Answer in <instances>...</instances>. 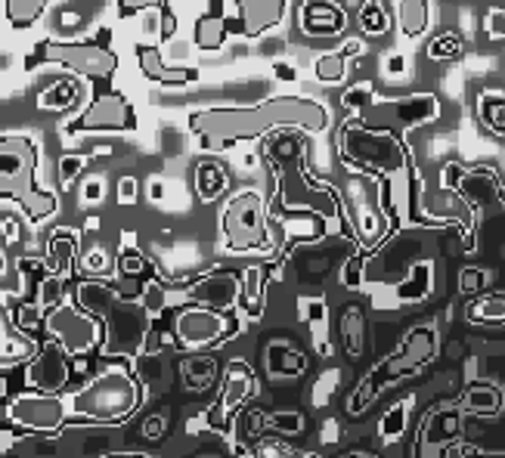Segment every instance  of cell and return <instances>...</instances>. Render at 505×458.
<instances>
[{
  "label": "cell",
  "mask_w": 505,
  "mask_h": 458,
  "mask_svg": "<svg viewBox=\"0 0 505 458\" xmlns=\"http://www.w3.org/2000/svg\"><path fill=\"white\" fill-rule=\"evenodd\" d=\"M69 351L60 341L50 338L44 347L38 351L32 362H28V384L34 390H44V394H60L69 384Z\"/></svg>",
  "instance_id": "15"
},
{
  "label": "cell",
  "mask_w": 505,
  "mask_h": 458,
  "mask_svg": "<svg viewBox=\"0 0 505 458\" xmlns=\"http://www.w3.org/2000/svg\"><path fill=\"white\" fill-rule=\"evenodd\" d=\"M6 416H10V421H16V425H23L25 431L53 434L66 425L69 399H62L60 394H44V390L19 394L6 406Z\"/></svg>",
  "instance_id": "12"
},
{
  "label": "cell",
  "mask_w": 505,
  "mask_h": 458,
  "mask_svg": "<svg viewBox=\"0 0 505 458\" xmlns=\"http://www.w3.org/2000/svg\"><path fill=\"white\" fill-rule=\"evenodd\" d=\"M44 329L53 341H60L71 356L90 353L99 341H106V325L99 316H93L90 310H84L81 304L62 301L60 307H53L44 316Z\"/></svg>",
  "instance_id": "9"
},
{
  "label": "cell",
  "mask_w": 505,
  "mask_h": 458,
  "mask_svg": "<svg viewBox=\"0 0 505 458\" xmlns=\"http://www.w3.org/2000/svg\"><path fill=\"white\" fill-rule=\"evenodd\" d=\"M338 152L351 171L372 173V177H391L413 167L409 146L394 130L363 125L360 115H351L338 130Z\"/></svg>",
  "instance_id": "3"
},
{
  "label": "cell",
  "mask_w": 505,
  "mask_h": 458,
  "mask_svg": "<svg viewBox=\"0 0 505 458\" xmlns=\"http://www.w3.org/2000/svg\"><path fill=\"white\" fill-rule=\"evenodd\" d=\"M360 53V41H348L341 50H332V53H323L320 60L313 62V75L320 78L323 84H341L348 78V60Z\"/></svg>",
  "instance_id": "22"
},
{
  "label": "cell",
  "mask_w": 505,
  "mask_h": 458,
  "mask_svg": "<svg viewBox=\"0 0 505 458\" xmlns=\"http://www.w3.org/2000/svg\"><path fill=\"white\" fill-rule=\"evenodd\" d=\"M348 16L335 0H304L301 4V28L310 38H335L344 32Z\"/></svg>",
  "instance_id": "18"
},
{
  "label": "cell",
  "mask_w": 505,
  "mask_h": 458,
  "mask_svg": "<svg viewBox=\"0 0 505 458\" xmlns=\"http://www.w3.org/2000/svg\"><path fill=\"white\" fill-rule=\"evenodd\" d=\"M75 301L106 325V347L109 356H131L143 353L153 334V313L143 301H131L118 288L106 285L99 279H84L75 285Z\"/></svg>",
  "instance_id": "2"
},
{
  "label": "cell",
  "mask_w": 505,
  "mask_h": 458,
  "mask_svg": "<svg viewBox=\"0 0 505 458\" xmlns=\"http://www.w3.org/2000/svg\"><path fill=\"white\" fill-rule=\"evenodd\" d=\"M468 319L483 325H505V292L483 294L478 301L468 304Z\"/></svg>",
  "instance_id": "30"
},
{
  "label": "cell",
  "mask_w": 505,
  "mask_h": 458,
  "mask_svg": "<svg viewBox=\"0 0 505 458\" xmlns=\"http://www.w3.org/2000/svg\"><path fill=\"white\" fill-rule=\"evenodd\" d=\"M478 118L487 130L496 136H505V93L500 90H483L478 97Z\"/></svg>",
  "instance_id": "29"
},
{
  "label": "cell",
  "mask_w": 505,
  "mask_h": 458,
  "mask_svg": "<svg viewBox=\"0 0 505 458\" xmlns=\"http://www.w3.org/2000/svg\"><path fill=\"white\" fill-rule=\"evenodd\" d=\"M44 266H47V273L62 276V279H66L69 273H75V266H78V236L75 232H69V229L50 232L47 251H44Z\"/></svg>",
  "instance_id": "20"
},
{
  "label": "cell",
  "mask_w": 505,
  "mask_h": 458,
  "mask_svg": "<svg viewBox=\"0 0 505 458\" xmlns=\"http://www.w3.org/2000/svg\"><path fill=\"white\" fill-rule=\"evenodd\" d=\"M320 440L326 443V446H335V443L341 440V427H338V421H326V425H323Z\"/></svg>",
  "instance_id": "57"
},
{
  "label": "cell",
  "mask_w": 505,
  "mask_h": 458,
  "mask_svg": "<svg viewBox=\"0 0 505 458\" xmlns=\"http://www.w3.org/2000/svg\"><path fill=\"white\" fill-rule=\"evenodd\" d=\"M140 301L146 304V310L153 313V316H158V313L164 310V304H168V292H164V285L158 279H149L146 285H143Z\"/></svg>",
  "instance_id": "45"
},
{
  "label": "cell",
  "mask_w": 505,
  "mask_h": 458,
  "mask_svg": "<svg viewBox=\"0 0 505 458\" xmlns=\"http://www.w3.org/2000/svg\"><path fill=\"white\" fill-rule=\"evenodd\" d=\"M158 10H162V28H158V34H162V41H171L174 38V32H177V19L168 6H158Z\"/></svg>",
  "instance_id": "55"
},
{
  "label": "cell",
  "mask_w": 505,
  "mask_h": 458,
  "mask_svg": "<svg viewBox=\"0 0 505 458\" xmlns=\"http://www.w3.org/2000/svg\"><path fill=\"white\" fill-rule=\"evenodd\" d=\"M270 425L279 427V431H285V434H295V431H301V427H304V421H301L298 412H279V416L270 418Z\"/></svg>",
  "instance_id": "51"
},
{
  "label": "cell",
  "mask_w": 505,
  "mask_h": 458,
  "mask_svg": "<svg viewBox=\"0 0 505 458\" xmlns=\"http://www.w3.org/2000/svg\"><path fill=\"white\" fill-rule=\"evenodd\" d=\"M437 115H440V106H437L435 93H418V97H409L397 103V118H400L403 125H425V121H435Z\"/></svg>",
  "instance_id": "27"
},
{
  "label": "cell",
  "mask_w": 505,
  "mask_h": 458,
  "mask_svg": "<svg viewBox=\"0 0 505 458\" xmlns=\"http://www.w3.org/2000/svg\"><path fill=\"white\" fill-rule=\"evenodd\" d=\"M483 28H487V34L493 41H505V10H502V6H493V10L487 13Z\"/></svg>",
  "instance_id": "48"
},
{
  "label": "cell",
  "mask_w": 505,
  "mask_h": 458,
  "mask_svg": "<svg viewBox=\"0 0 505 458\" xmlns=\"http://www.w3.org/2000/svg\"><path fill=\"white\" fill-rule=\"evenodd\" d=\"M103 195H106L103 180H88V183L81 186V201H84V205H97V201H103Z\"/></svg>",
  "instance_id": "52"
},
{
  "label": "cell",
  "mask_w": 505,
  "mask_h": 458,
  "mask_svg": "<svg viewBox=\"0 0 505 458\" xmlns=\"http://www.w3.org/2000/svg\"><path fill=\"white\" fill-rule=\"evenodd\" d=\"M267 369H270V375H283V378H292V375H301L307 369V356H301L298 351H292L288 344H270V351H267Z\"/></svg>",
  "instance_id": "28"
},
{
  "label": "cell",
  "mask_w": 505,
  "mask_h": 458,
  "mask_svg": "<svg viewBox=\"0 0 505 458\" xmlns=\"http://www.w3.org/2000/svg\"><path fill=\"white\" fill-rule=\"evenodd\" d=\"M483 285H487V273H483V270L465 266V270L459 273V292L462 294H478Z\"/></svg>",
  "instance_id": "47"
},
{
  "label": "cell",
  "mask_w": 505,
  "mask_h": 458,
  "mask_svg": "<svg viewBox=\"0 0 505 458\" xmlns=\"http://www.w3.org/2000/svg\"><path fill=\"white\" fill-rule=\"evenodd\" d=\"M413 406H416V397H407L403 403H397L394 409L381 418V437H385V443H394V440L403 437V431H407V425H409V412H413Z\"/></svg>",
  "instance_id": "36"
},
{
  "label": "cell",
  "mask_w": 505,
  "mask_h": 458,
  "mask_svg": "<svg viewBox=\"0 0 505 458\" xmlns=\"http://www.w3.org/2000/svg\"><path fill=\"white\" fill-rule=\"evenodd\" d=\"M158 10V6H164V0H118V16L127 19L134 16V13H143V10Z\"/></svg>",
  "instance_id": "50"
},
{
  "label": "cell",
  "mask_w": 505,
  "mask_h": 458,
  "mask_svg": "<svg viewBox=\"0 0 505 458\" xmlns=\"http://www.w3.org/2000/svg\"><path fill=\"white\" fill-rule=\"evenodd\" d=\"M304 319L313 325L316 332H320L323 319H326V304H323V301H304Z\"/></svg>",
  "instance_id": "53"
},
{
  "label": "cell",
  "mask_w": 505,
  "mask_h": 458,
  "mask_svg": "<svg viewBox=\"0 0 505 458\" xmlns=\"http://www.w3.org/2000/svg\"><path fill=\"white\" fill-rule=\"evenodd\" d=\"M41 62H56L62 69L75 71L78 78H88V81H106L118 69V53L109 43L99 41H44L34 47L25 65L34 69Z\"/></svg>",
  "instance_id": "8"
},
{
  "label": "cell",
  "mask_w": 505,
  "mask_h": 458,
  "mask_svg": "<svg viewBox=\"0 0 505 458\" xmlns=\"http://www.w3.org/2000/svg\"><path fill=\"white\" fill-rule=\"evenodd\" d=\"M276 75H279V81H295V78H298V71H295L292 65H285V62H276Z\"/></svg>",
  "instance_id": "59"
},
{
  "label": "cell",
  "mask_w": 505,
  "mask_h": 458,
  "mask_svg": "<svg viewBox=\"0 0 505 458\" xmlns=\"http://www.w3.org/2000/svg\"><path fill=\"white\" fill-rule=\"evenodd\" d=\"M88 167V158L78 155V152H69V155L60 158V183L62 186H71V180L81 177V171Z\"/></svg>",
  "instance_id": "46"
},
{
  "label": "cell",
  "mask_w": 505,
  "mask_h": 458,
  "mask_svg": "<svg viewBox=\"0 0 505 458\" xmlns=\"http://www.w3.org/2000/svg\"><path fill=\"white\" fill-rule=\"evenodd\" d=\"M344 458H375V455H366V453H348Z\"/></svg>",
  "instance_id": "63"
},
{
  "label": "cell",
  "mask_w": 505,
  "mask_h": 458,
  "mask_svg": "<svg viewBox=\"0 0 505 458\" xmlns=\"http://www.w3.org/2000/svg\"><path fill=\"white\" fill-rule=\"evenodd\" d=\"M223 248L233 254L267 251L270 248V227H267V205L255 189H242L220 210Z\"/></svg>",
  "instance_id": "7"
},
{
  "label": "cell",
  "mask_w": 505,
  "mask_h": 458,
  "mask_svg": "<svg viewBox=\"0 0 505 458\" xmlns=\"http://www.w3.org/2000/svg\"><path fill=\"white\" fill-rule=\"evenodd\" d=\"M264 266H248L242 273V304L248 310V316H261V297H264Z\"/></svg>",
  "instance_id": "32"
},
{
  "label": "cell",
  "mask_w": 505,
  "mask_h": 458,
  "mask_svg": "<svg viewBox=\"0 0 505 458\" xmlns=\"http://www.w3.org/2000/svg\"><path fill=\"white\" fill-rule=\"evenodd\" d=\"M388 69H391V71H397V69H403V60H391V65H388Z\"/></svg>",
  "instance_id": "62"
},
{
  "label": "cell",
  "mask_w": 505,
  "mask_h": 458,
  "mask_svg": "<svg viewBox=\"0 0 505 458\" xmlns=\"http://www.w3.org/2000/svg\"><path fill=\"white\" fill-rule=\"evenodd\" d=\"M149 195H153V201H155V199H162V195H164V189L153 183V189H149Z\"/></svg>",
  "instance_id": "61"
},
{
  "label": "cell",
  "mask_w": 505,
  "mask_h": 458,
  "mask_svg": "<svg viewBox=\"0 0 505 458\" xmlns=\"http://www.w3.org/2000/svg\"><path fill=\"white\" fill-rule=\"evenodd\" d=\"M462 53H465V47H462V38H459V34H453V32L440 34V38L431 41V47H428V56L435 62H450V60L459 62Z\"/></svg>",
  "instance_id": "39"
},
{
  "label": "cell",
  "mask_w": 505,
  "mask_h": 458,
  "mask_svg": "<svg viewBox=\"0 0 505 458\" xmlns=\"http://www.w3.org/2000/svg\"><path fill=\"white\" fill-rule=\"evenodd\" d=\"M372 97H375V84L372 81H360V84H353V87H348V90H344L341 106L348 108V112L360 115L366 106L372 103Z\"/></svg>",
  "instance_id": "42"
},
{
  "label": "cell",
  "mask_w": 505,
  "mask_h": 458,
  "mask_svg": "<svg viewBox=\"0 0 505 458\" xmlns=\"http://www.w3.org/2000/svg\"><path fill=\"white\" fill-rule=\"evenodd\" d=\"M192 180H196V192H199V199L205 201V205H211V201L223 199V192L229 189L227 167L218 164V162H199L196 164V173H192Z\"/></svg>",
  "instance_id": "21"
},
{
  "label": "cell",
  "mask_w": 505,
  "mask_h": 458,
  "mask_svg": "<svg viewBox=\"0 0 505 458\" xmlns=\"http://www.w3.org/2000/svg\"><path fill=\"white\" fill-rule=\"evenodd\" d=\"M115 270H118V276H125V279H140L143 285H146L149 279H155V270L153 264H149L146 257H143L140 251L134 248V245H121L118 251V260H115Z\"/></svg>",
  "instance_id": "31"
},
{
  "label": "cell",
  "mask_w": 505,
  "mask_h": 458,
  "mask_svg": "<svg viewBox=\"0 0 505 458\" xmlns=\"http://www.w3.org/2000/svg\"><path fill=\"white\" fill-rule=\"evenodd\" d=\"M233 332H236V322L229 319V313L211 310L205 304H186V307L177 310V319H174V341L183 351L218 347Z\"/></svg>",
  "instance_id": "10"
},
{
  "label": "cell",
  "mask_w": 505,
  "mask_h": 458,
  "mask_svg": "<svg viewBox=\"0 0 505 458\" xmlns=\"http://www.w3.org/2000/svg\"><path fill=\"white\" fill-rule=\"evenodd\" d=\"M16 242V220L10 214H4V245Z\"/></svg>",
  "instance_id": "58"
},
{
  "label": "cell",
  "mask_w": 505,
  "mask_h": 458,
  "mask_svg": "<svg viewBox=\"0 0 505 458\" xmlns=\"http://www.w3.org/2000/svg\"><path fill=\"white\" fill-rule=\"evenodd\" d=\"M397 25L407 38H418L431 25V0H397Z\"/></svg>",
  "instance_id": "26"
},
{
  "label": "cell",
  "mask_w": 505,
  "mask_h": 458,
  "mask_svg": "<svg viewBox=\"0 0 505 458\" xmlns=\"http://www.w3.org/2000/svg\"><path fill=\"white\" fill-rule=\"evenodd\" d=\"M468 409L481 412V416H493V412L500 409V390L490 388V384H474V388L468 390Z\"/></svg>",
  "instance_id": "40"
},
{
  "label": "cell",
  "mask_w": 505,
  "mask_h": 458,
  "mask_svg": "<svg viewBox=\"0 0 505 458\" xmlns=\"http://www.w3.org/2000/svg\"><path fill=\"white\" fill-rule=\"evenodd\" d=\"M335 384H338V372H326L316 381V388H313V406H326L329 403V397L335 394Z\"/></svg>",
  "instance_id": "49"
},
{
  "label": "cell",
  "mask_w": 505,
  "mask_h": 458,
  "mask_svg": "<svg viewBox=\"0 0 505 458\" xmlns=\"http://www.w3.org/2000/svg\"><path fill=\"white\" fill-rule=\"evenodd\" d=\"M136 62H140V71L153 84L186 87V84L199 81V69H171V65L162 62V50L149 47V43H140V47H136Z\"/></svg>",
  "instance_id": "19"
},
{
  "label": "cell",
  "mask_w": 505,
  "mask_h": 458,
  "mask_svg": "<svg viewBox=\"0 0 505 458\" xmlns=\"http://www.w3.org/2000/svg\"><path fill=\"white\" fill-rule=\"evenodd\" d=\"M136 201V180L134 177H121L118 183V205H134Z\"/></svg>",
  "instance_id": "54"
},
{
  "label": "cell",
  "mask_w": 505,
  "mask_h": 458,
  "mask_svg": "<svg viewBox=\"0 0 505 458\" xmlns=\"http://www.w3.org/2000/svg\"><path fill=\"white\" fill-rule=\"evenodd\" d=\"M50 0H6V22L13 28H28L32 22L41 19Z\"/></svg>",
  "instance_id": "34"
},
{
  "label": "cell",
  "mask_w": 505,
  "mask_h": 458,
  "mask_svg": "<svg viewBox=\"0 0 505 458\" xmlns=\"http://www.w3.org/2000/svg\"><path fill=\"white\" fill-rule=\"evenodd\" d=\"M134 127H136L134 106L127 103V97H121L115 90H99L93 97V103L75 121V130H81V134H99V130H106V134H125V130H134Z\"/></svg>",
  "instance_id": "13"
},
{
  "label": "cell",
  "mask_w": 505,
  "mask_h": 458,
  "mask_svg": "<svg viewBox=\"0 0 505 458\" xmlns=\"http://www.w3.org/2000/svg\"><path fill=\"white\" fill-rule=\"evenodd\" d=\"M183 378L192 390L208 388L211 378H214V360L211 356H192V360H186L183 362Z\"/></svg>",
  "instance_id": "38"
},
{
  "label": "cell",
  "mask_w": 505,
  "mask_h": 458,
  "mask_svg": "<svg viewBox=\"0 0 505 458\" xmlns=\"http://www.w3.org/2000/svg\"><path fill=\"white\" fill-rule=\"evenodd\" d=\"M106 458H149L143 453H115V455H106Z\"/></svg>",
  "instance_id": "60"
},
{
  "label": "cell",
  "mask_w": 505,
  "mask_h": 458,
  "mask_svg": "<svg viewBox=\"0 0 505 458\" xmlns=\"http://www.w3.org/2000/svg\"><path fill=\"white\" fill-rule=\"evenodd\" d=\"M437 356V329L435 325H418L407 334V341H403L397 351L388 356V360H381L379 366L372 369L369 375L363 378V384L357 388V394L351 397V416L353 412H363L366 406L372 403L375 394L379 390H385L388 384L400 381V378L418 372V369L425 366V362H431Z\"/></svg>",
  "instance_id": "6"
},
{
  "label": "cell",
  "mask_w": 505,
  "mask_h": 458,
  "mask_svg": "<svg viewBox=\"0 0 505 458\" xmlns=\"http://www.w3.org/2000/svg\"><path fill=\"white\" fill-rule=\"evenodd\" d=\"M329 127V112L307 97H270L257 106H218L190 115V130L205 149H223L233 143L261 140L273 130H304L320 134Z\"/></svg>",
  "instance_id": "1"
},
{
  "label": "cell",
  "mask_w": 505,
  "mask_h": 458,
  "mask_svg": "<svg viewBox=\"0 0 505 458\" xmlns=\"http://www.w3.org/2000/svg\"><path fill=\"white\" fill-rule=\"evenodd\" d=\"M255 394H257L255 372L248 369V362L233 360L227 366V372H223V388H220L218 403H214V409H211V425L214 427H229L236 409H239L245 399L255 397Z\"/></svg>",
  "instance_id": "14"
},
{
  "label": "cell",
  "mask_w": 505,
  "mask_h": 458,
  "mask_svg": "<svg viewBox=\"0 0 505 458\" xmlns=\"http://www.w3.org/2000/svg\"><path fill=\"white\" fill-rule=\"evenodd\" d=\"M257 458H316V455L292 449L283 440H261L257 443Z\"/></svg>",
  "instance_id": "43"
},
{
  "label": "cell",
  "mask_w": 505,
  "mask_h": 458,
  "mask_svg": "<svg viewBox=\"0 0 505 458\" xmlns=\"http://www.w3.org/2000/svg\"><path fill=\"white\" fill-rule=\"evenodd\" d=\"M338 332H341L344 353H348L351 360L363 356V351H366V313H363V307H357V304L344 307V313H341V325H338Z\"/></svg>",
  "instance_id": "23"
},
{
  "label": "cell",
  "mask_w": 505,
  "mask_h": 458,
  "mask_svg": "<svg viewBox=\"0 0 505 458\" xmlns=\"http://www.w3.org/2000/svg\"><path fill=\"white\" fill-rule=\"evenodd\" d=\"M143 399L140 381L131 375V369L125 366H106L97 378H90L81 390L69 397V412L88 421H125L134 416L136 406Z\"/></svg>",
  "instance_id": "5"
},
{
  "label": "cell",
  "mask_w": 505,
  "mask_h": 458,
  "mask_svg": "<svg viewBox=\"0 0 505 458\" xmlns=\"http://www.w3.org/2000/svg\"><path fill=\"white\" fill-rule=\"evenodd\" d=\"M357 22L366 34H372V38H381V34L388 32V25H391L381 0H363V6H360V13H357Z\"/></svg>",
  "instance_id": "37"
},
{
  "label": "cell",
  "mask_w": 505,
  "mask_h": 458,
  "mask_svg": "<svg viewBox=\"0 0 505 458\" xmlns=\"http://www.w3.org/2000/svg\"><path fill=\"white\" fill-rule=\"evenodd\" d=\"M425 437H431V443H446L459 437V412L453 409H440L437 416H431L425 421Z\"/></svg>",
  "instance_id": "33"
},
{
  "label": "cell",
  "mask_w": 505,
  "mask_h": 458,
  "mask_svg": "<svg viewBox=\"0 0 505 458\" xmlns=\"http://www.w3.org/2000/svg\"><path fill=\"white\" fill-rule=\"evenodd\" d=\"M196 458H220V455H218V453H208V455L201 453V455H196Z\"/></svg>",
  "instance_id": "64"
},
{
  "label": "cell",
  "mask_w": 505,
  "mask_h": 458,
  "mask_svg": "<svg viewBox=\"0 0 505 458\" xmlns=\"http://www.w3.org/2000/svg\"><path fill=\"white\" fill-rule=\"evenodd\" d=\"M229 34V22L223 13H205V16L196 19V28H192V38H196V47L205 50V53H214L227 43Z\"/></svg>",
  "instance_id": "25"
},
{
  "label": "cell",
  "mask_w": 505,
  "mask_h": 458,
  "mask_svg": "<svg viewBox=\"0 0 505 458\" xmlns=\"http://www.w3.org/2000/svg\"><path fill=\"white\" fill-rule=\"evenodd\" d=\"M162 434H164V416H153V418H146V425H143V437L146 440H162Z\"/></svg>",
  "instance_id": "56"
},
{
  "label": "cell",
  "mask_w": 505,
  "mask_h": 458,
  "mask_svg": "<svg viewBox=\"0 0 505 458\" xmlns=\"http://www.w3.org/2000/svg\"><path fill=\"white\" fill-rule=\"evenodd\" d=\"M62 301H66V297H62V276L50 273L47 279L38 285V301H34V304H38V310L47 316V313L53 310V307H60Z\"/></svg>",
  "instance_id": "41"
},
{
  "label": "cell",
  "mask_w": 505,
  "mask_h": 458,
  "mask_svg": "<svg viewBox=\"0 0 505 458\" xmlns=\"http://www.w3.org/2000/svg\"><path fill=\"white\" fill-rule=\"evenodd\" d=\"M41 347L34 344V338H28L25 329H19L13 319L4 316V366H16V362L34 360Z\"/></svg>",
  "instance_id": "24"
},
{
  "label": "cell",
  "mask_w": 505,
  "mask_h": 458,
  "mask_svg": "<svg viewBox=\"0 0 505 458\" xmlns=\"http://www.w3.org/2000/svg\"><path fill=\"white\" fill-rule=\"evenodd\" d=\"M186 297H190L192 304H205V307H211V310L229 313L242 301V276L227 273V270L205 273L201 279H196L186 288Z\"/></svg>",
  "instance_id": "16"
},
{
  "label": "cell",
  "mask_w": 505,
  "mask_h": 458,
  "mask_svg": "<svg viewBox=\"0 0 505 458\" xmlns=\"http://www.w3.org/2000/svg\"><path fill=\"white\" fill-rule=\"evenodd\" d=\"M78 103V87L71 81H60L53 87H47L44 93L38 97V108H44V112H66V108H71Z\"/></svg>",
  "instance_id": "35"
},
{
  "label": "cell",
  "mask_w": 505,
  "mask_h": 458,
  "mask_svg": "<svg viewBox=\"0 0 505 458\" xmlns=\"http://www.w3.org/2000/svg\"><path fill=\"white\" fill-rule=\"evenodd\" d=\"M236 10H239V32L245 38H257L285 19L288 0H236Z\"/></svg>",
  "instance_id": "17"
},
{
  "label": "cell",
  "mask_w": 505,
  "mask_h": 458,
  "mask_svg": "<svg viewBox=\"0 0 505 458\" xmlns=\"http://www.w3.org/2000/svg\"><path fill=\"white\" fill-rule=\"evenodd\" d=\"M81 266L84 273H90V276H106L112 270V257H109V251L106 248H90L88 254L81 257Z\"/></svg>",
  "instance_id": "44"
},
{
  "label": "cell",
  "mask_w": 505,
  "mask_h": 458,
  "mask_svg": "<svg viewBox=\"0 0 505 458\" xmlns=\"http://www.w3.org/2000/svg\"><path fill=\"white\" fill-rule=\"evenodd\" d=\"M440 186L453 189L468 208L505 199L502 177L496 171H490V167H462L459 162H453L440 171Z\"/></svg>",
  "instance_id": "11"
},
{
  "label": "cell",
  "mask_w": 505,
  "mask_h": 458,
  "mask_svg": "<svg viewBox=\"0 0 505 458\" xmlns=\"http://www.w3.org/2000/svg\"><path fill=\"white\" fill-rule=\"evenodd\" d=\"M0 192L4 201H16L32 223L56 210V195L38 186V146L28 136L4 134L0 140Z\"/></svg>",
  "instance_id": "4"
}]
</instances>
